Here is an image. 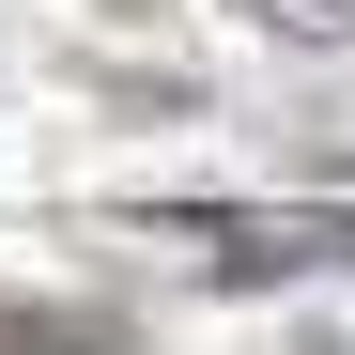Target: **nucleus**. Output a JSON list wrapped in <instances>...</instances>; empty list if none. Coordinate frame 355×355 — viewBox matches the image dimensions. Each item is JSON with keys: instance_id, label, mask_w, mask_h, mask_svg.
Here are the masks:
<instances>
[{"instance_id": "nucleus-4", "label": "nucleus", "mask_w": 355, "mask_h": 355, "mask_svg": "<svg viewBox=\"0 0 355 355\" xmlns=\"http://www.w3.org/2000/svg\"><path fill=\"white\" fill-rule=\"evenodd\" d=\"M340 170H355V139H340Z\"/></svg>"}, {"instance_id": "nucleus-1", "label": "nucleus", "mask_w": 355, "mask_h": 355, "mask_svg": "<svg viewBox=\"0 0 355 355\" xmlns=\"http://www.w3.org/2000/svg\"><path fill=\"white\" fill-rule=\"evenodd\" d=\"M124 232L186 248L232 293H263V278H355V201H124Z\"/></svg>"}, {"instance_id": "nucleus-3", "label": "nucleus", "mask_w": 355, "mask_h": 355, "mask_svg": "<svg viewBox=\"0 0 355 355\" xmlns=\"http://www.w3.org/2000/svg\"><path fill=\"white\" fill-rule=\"evenodd\" d=\"M232 16H263V31H293V46H355V0H232Z\"/></svg>"}, {"instance_id": "nucleus-2", "label": "nucleus", "mask_w": 355, "mask_h": 355, "mask_svg": "<svg viewBox=\"0 0 355 355\" xmlns=\"http://www.w3.org/2000/svg\"><path fill=\"white\" fill-rule=\"evenodd\" d=\"M0 355H139L108 309H31V293H0Z\"/></svg>"}]
</instances>
